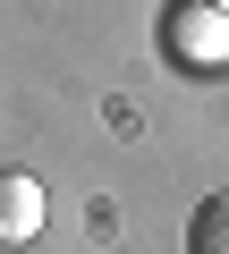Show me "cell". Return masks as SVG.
Masks as SVG:
<instances>
[{"label": "cell", "mask_w": 229, "mask_h": 254, "mask_svg": "<svg viewBox=\"0 0 229 254\" xmlns=\"http://www.w3.org/2000/svg\"><path fill=\"white\" fill-rule=\"evenodd\" d=\"M161 51H170L178 68H221V60H229L221 0H170V9H161Z\"/></svg>", "instance_id": "1"}, {"label": "cell", "mask_w": 229, "mask_h": 254, "mask_svg": "<svg viewBox=\"0 0 229 254\" xmlns=\"http://www.w3.org/2000/svg\"><path fill=\"white\" fill-rule=\"evenodd\" d=\"M43 220H51V203H43V178H26V170H0V246H34V237H43Z\"/></svg>", "instance_id": "2"}, {"label": "cell", "mask_w": 229, "mask_h": 254, "mask_svg": "<svg viewBox=\"0 0 229 254\" xmlns=\"http://www.w3.org/2000/svg\"><path fill=\"white\" fill-rule=\"evenodd\" d=\"M187 254H229V195H204L187 220Z\"/></svg>", "instance_id": "3"}]
</instances>
